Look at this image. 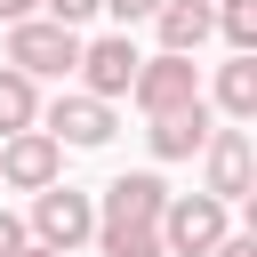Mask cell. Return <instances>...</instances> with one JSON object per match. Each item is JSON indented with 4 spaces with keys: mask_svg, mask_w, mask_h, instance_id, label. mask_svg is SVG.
Here are the masks:
<instances>
[{
    "mask_svg": "<svg viewBox=\"0 0 257 257\" xmlns=\"http://www.w3.org/2000/svg\"><path fill=\"white\" fill-rule=\"evenodd\" d=\"M161 209H169V185L153 169L112 177L96 201V249L104 257H161Z\"/></svg>",
    "mask_w": 257,
    "mask_h": 257,
    "instance_id": "obj_1",
    "label": "cell"
},
{
    "mask_svg": "<svg viewBox=\"0 0 257 257\" xmlns=\"http://www.w3.org/2000/svg\"><path fill=\"white\" fill-rule=\"evenodd\" d=\"M32 249H56V257H72L80 241H96V201L80 193V185H48V193H32Z\"/></svg>",
    "mask_w": 257,
    "mask_h": 257,
    "instance_id": "obj_2",
    "label": "cell"
},
{
    "mask_svg": "<svg viewBox=\"0 0 257 257\" xmlns=\"http://www.w3.org/2000/svg\"><path fill=\"white\" fill-rule=\"evenodd\" d=\"M72 64H80V32H64V24H48V16L8 24V72H24V80H64Z\"/></svg>",
    "mask_w": 257,
    "mask_h": 257,
    "instance_id": "obj_3",
    "label": "cell"
},
{
    "mask_svg": "<svg viewBox=\"0 0 257 257\" xmlns=\"http://www.w3.org/2000/svg\"><path fill=\"white\" fill-rule=\"evenodd\" d=\"M225 233H233V225H225V201H209V193H169V209H161V257H209Z\"/></svg>",
    "mask_w": 257,
    "mask_h": 257,
    "instance_id": "obj_4",
    "label": "cell"
},
{
    "mask_svg": "<svg viewBox=\"0 0 257 257\" xmlns=\"http://www.w3.org/2000/svg\"><path fill=\"white\" fill-rule=\"evenodd\" d=\"M128 96H137V112H145V120H161V112L201 104V72H193V56H145V64H137V80H128Z\"/></svg>",
    "mask_w": 257,
    "mask_h": 257,
    "instance_id": "obj_5",
    "label": "cell"
},
{
    "mask_svg": "<svg viewBox=\"0 0 257 257\" xmlns=\"http://www.w3.org/2000/svg\"><path fill=\"white\" fill-rule=\"evenodd\" d=\"M137 40L128 32H104V40H80V96H96V104H112V96H128V80H137Z\"/></svg>",
    "mask_w": 257,
    "mask_h": 257,
    "instance_id": "obj_6",
    "label": "cell"
},
{
    "mask_svg": "<svg viewBox=\"0 0 257 257\" xmlns=\"http://www.w3.org/2000/svg\"><path fill=\"white\" fill-rule=\"evenodd\" d=\"M201 169H209V201H249V185H257V153H249V128H209V145H201Z\"/></svg>",
    "mask_w": 257,
    "mask_h": 257,
    "instance_id": "obj_7",
    "label": "cell"
},
{
    "mask_svg": "<svg viewBox=\"0 0 257 257\" xmlns=\"http://www.w3.org/2000/svg\"><path fill=\"white\" fill-rule=\"evenodd\" d=\"M0 185H16V193H48V185H64V145H56L48 128L0 137Z\"/></svg>",
    "mask_w": 257,
    "mask_h": 257,
    "instance_id": "obj_8",
    "label": "cell"
},
{
    "mask_svg": "<svg viewBox=\"0 0 257 257\" xmlns=\"http://www.w3.org/2000/svg\"><path fill=\"white\" fill-rule=\"evenodd\" d=\"M209 128H217V120H209V96H201V104H185V112H161V120L145 128V145H153V161H193V153L209 145Z\"/></svg>",
    "mask_w": 257,
    "mask_h": 257,
    "instance_id": "obj_9",
    "label": "cell"
},
{
    "mask_svg": "<svg viewBox=\"0 0 257 257\" xmlns=\"http://www.w3.org/2000/svg\"><path fill=\"white\" fill-rule=\"evenodd\" d=\"M48 137L88 153V145L112 137V104H96V96H56V104H48Z\"/></svg>",
    "mask_w": 257,
    "mask_h": 257,
    "instance_id": "obj_10",
    "label": "cell"
},
{
    "mask_svg": "<svg viewBox=\"0 0 257 257\" xmlns=\"http://www.w3.org/2000/svg\"><path fill=\"white\" fill-rule=\"evenodd\" d=\"M153 24H161V56H193V48L217 32L209 0H161V8H153Z\"/></svg>",
    "mask_w": 257,
    "mask_h": 257,
    "instance_id": "obj_11",
    "label": "cell"
},
{
    "mask_svg": "<svg viewBox=\"0 0 257 257\" xmlns=\"http://www.w3.org/2000/svg\"><path fill=\"white\" fill-rule=\"evenodd\" d=\"M24 128H40V80L0 64V137H24Z\"/></svg>",
    "mask_w": 257,
    "mask_h": 257,
    "instance_id": "obj_12",
    "label": "cell"
},
{
    "mask_svg": "<svg viewBox=\"0 0 257 257\" xmlns=\"http://www.w3.org/2000/svg\"><path fill=\"white\" fill-rule=\"evenodd\" d=\"M217 104H225V120H257V56H233L217 72Z\"/></svg>",
    "mask_w": 257,
    "mask_h": 257,
    "instance_id": "obj_13",
    "label": "cell"
},
{
    "mask_svg": "<svg viewBox=\"0 0 257 257\" xmlns=\"http://www.w3.org/2000/svg\"><path fill=\"white\" fill-rule=\"evenodd\" d=\"M209 16H217V32L233 40V56H257V0H217Z\"/></svg>",
    "mask_w": 257,
    "mask_h": 257,
    "instance_id": "obj_14",
    "label": "cell"
},
{
    "mask_svg": "<svg viewBox=\"0 0 257 257\" xmlns=\"http://www.w3.org/2000/svg\"><path fill=\"white\" fill-rule=\"evenodd\" d=\"M48 8V24H64V32H80L88 16H96V0H40Z\"/></svg>",
    "mask_w": 257,
    "mask_h": 257,
    "instance_id": "obj_15",
    "label": "cell"
},
{
    "mask_svg": "<svg viewBox=\"0 0 257 257\" xmlns=\"http://www.w3.org/2000/svg\"><path fill=\"white\" fill-rule=\"evenodd\" d=\"M96 8H112V16H120V32H128V24H145L161 0H96Z\"/></svg>",
    "mask_w": 257,
    "mask_h": 257,
    "instance_id": "obj_16",
    "label": "cell"
},
{
    "mask_svg": "<svg viewBox=\"0 0 257 257\" xmlns=\"http://www.w3.org/2000/svg\"><path fill=\"white\" fill-rule=\"evenodd\" d=\"M24 241H32V233H24V217H8V209H0V257H24Z\"/></svg>",
    "mask_w": 257,
    "mask_h": 257,
    "instance_id": "obj_17",
    "label": "cell"
},
{
    "mask_svg": "<svg viewBox=\"0 0 257 257\" xmlns=\"http://www.w3.org/2000/svg\"><path fill=\"white\" fill-rule=\"evenodd\" d=\"M209 257H257V233H225V241H217Z\"/></svg>",
    "mask_w": 257,
    "mask_h": 257,
    "instance_id": "obj_18",
    "label": "cell"
},
{
    "mask_svg": "<svg viewBox=\"0 0 257 257\" xmlns=\"http://www.w3.org/2000/svg\"><path fill=\"white\" fill-rule=\"evenodd\" d=\"M32 8H40V0H0V16H8V24H24Z\"/></svg>",
    "mask_w": 257,
    "mask_h": 257,
    "instance_id": "obj_19",
    "label": "cell"
},
{
    "mask_svg": "<svg viewBox=\"0 0 257 257\" xmlns=\"http://www.w3.org/2000/svg\"><path fill=\"white\" fill-rule=\"evenodd\" d=\"M24 257H56V249H32V241H24Z\"/></svg>",
    "mask_w": 257,
    "mask_h": 257,
    "instance_id": "obj_20",
    "label": "cell"
}]
</instances>
